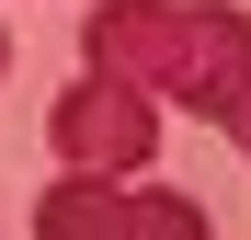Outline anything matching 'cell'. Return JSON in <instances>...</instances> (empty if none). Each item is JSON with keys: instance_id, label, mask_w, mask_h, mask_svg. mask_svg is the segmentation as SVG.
Segmentation results:
<instances>
[{"instance_id": "obj_2", "label": "cell", "mask_w": 251, "mask_h": 240, "mask_svg": "<svg viewBox=\"0 0 251 240\" xmlns=\"http://www.w3.org/2000/svg\"><path fill=\"white\" fill-rule=\"evenodd\" d=\"M46 149H57V172H149V160H160V103H149L126 69L92 57V69L57 92Z\"/></svg>"}, {"instance_id": "obj_3", "label": "cell", "mask_w": 251, "mask_h": 240, "mask_svg": "<svg viewBox=\"0 0 251 240\" xmlns=\"http://www.w3.org/2000/svg\"><path fill=\"white\" fill-rule=\"evenodd\" d=\"M34 229L46 240H80V229H205L183 194H137V172H69L57 194H34Z\"/></svg>"}, {"instance_id": "obj_1", "label": "cell", "mask_w": 251, "mask_h": 240, "mask_svg": "<svg viewBox=\"0 0 251 240\" xmlns=\"http://www.w3.org/2000/svg\"><path fill=\"white\" fill-rule=\"evenodd\" d=\"M80 46L103 69H126L149 103H183L205 126H228V149H251V12H228V0H103Z\"/></svg>"}, {"instance_id": "obj_4", "label": "cell", "mask_w": 251, "mask_h": 240, "mask_svg": "<svg viewBox=\"0 0 251 240\" xmlns=\"http://www.w3.org/2000/svg\"><path fill=\"white\" fill-rule=\"evenodd\" d=\"M0 69H12V34H0Z\"/></svg>"}]
</instances>
